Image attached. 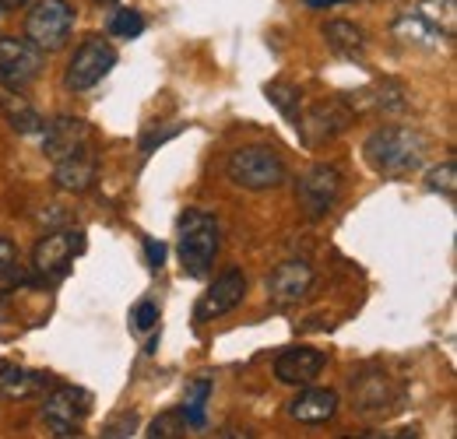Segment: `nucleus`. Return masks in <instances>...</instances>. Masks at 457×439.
<instances>
[{
  "instance_id": "b1692460",
  "label": "nucleus",
  "mask_w": 457,
  "mask_h": 439,
  "mask_svg": "<svg viewBox=\"0 0 457 439\" xmlns=\"http://www.w3.org/2000/svg\"><path fill=\"white\" fill-rule=\"evenodd\" d=\"M145 32V14L141 11H113V18H110V36L116 39H137Z\"/></svg>"
},
{
  "instance_id": "0eeeda50",
  "label": "nucleus",
  "mask_w": 457,
  "mask_h": 439,
  "mask_svg": "<svg viewBox=\"0 0 457 439\" xmlns=\"http://www.w3.org/2000/svg\"><path fill=\"white\" fill-rule=\"evenodd\" d=\"M113 67H116V50L103 36H92V39H85V43L74 50L71 63H67V74H63V85H67L71 92H88V88H96Z\"/></svg>"
},
{
  "instance_id": "f704fd0d",
  "label": "nucleus",
  "mask_w": 457,
  "mask_h": 439,
  "mask_svg": "<svg viewBox=\"0 0 457 439\" xmlns=\"http://www.w3.org/2000/svg\"><path fill=\"white\" fill-rule=\"evenodd\" d=\"M96 4H113V0H96Z\"/></svg>"
},
{
  "instance_id": "7ed1b4c3",
  "label": "nucleus",
  "mask_w": 457,
  "mask_h": 439,
  "mask_svg": "<svg viewBox=\"0 0 457 439\" xmlns=\"http://www.w3.org/2000/svg\"><path fill=\"white\" fill-rule=\"evenodd\" d=\"M228 179L243 190H275L288 179V169L275 148L253 145V148H236L226 162Z\"/></svg>"
},
{
  "instance_id": "dca6fc26",
  "label": "nucleus",
  "mask_w": 457,
  "mask_h": 439,
  "mask_svg": "<svg viewBox=\"0 0 457 439\" xmlns=\"http://www.w3.org/2000/svg\"><path fill=\"white\" fill-rule=\"evenodd\" d=\"M54 179H57L60 190H67V194H85V190H92L96 179H99V159H96L92 145H85V148H78L74 155L60 159Z\"/></svg>"
},
{
  "instance_id": "a211bd4d",
  "label": "nucleus",
  "mask_w": 457,
  "mask_h": 439,
  "mask_svg": "<svg viewBox=\"0 0 457 439\" xmlns=\"http://www.w3.org/2000/svg\"><path fill=\"white\" fill-rule=\"evenodd\" d=\"M352 110H370V112H404L408 110V92H404V85L398 81H380V85H373V88H362V92H355L352 99Z\"/></svg>"
},
{
  "instance_id": "f3484780",
  "label": "nucleus",
  "mask_w": 457,
  "mask_h": 439,
  "mask_svg": "<svg viewBox=\"0 0 457 439\" xmlns=\"http://www.w3.org/2000/svg\"><path fill=\"white\" fill-rule=\"evenodd\" d=\"M338 393L335 390H324V386H306L299 397L288 401V415L295 422H306V426H320V422H331L338 415Z\"/></svg>"
},
{
  "instance_id": "473e14b6",
  "label": "nucleus",
  "mask_w": 457,
  "mask_h": 439,
  "mask_svg": "<svg viewBox=\"0 0 457 439\" xmlns=\"http://www.w3.org/2000/svg\"><path fill=\"white\" fill-rule=\"evenodd\" d=\"M306 7H335V4H345V0H303Z\"/></svg>"
},
{
  "instance_id": "1a4fd4ad",
  "label": "nucleus",
  "mask_w": 457,
  "mask_h": 439,
  "mask_svg": "<svg viewBox=\"0 0 457 439\" xmlns=\"http://www.w3.org/2000/svg\"><path fill=\"white\" fill-rule=\"evenodd\" d=\"M85 250V232H74V228H63V232H50L39 239L36 253H32V268L36 275L46 277V281H60V277L71 271L74 257Z\"/></svg>"
},
{
  "instance_id": "2eb2a0df",
  "label": "nucleus",
  "mask_w": 457,
  "mask_h": 439,
  "mask_svg": "<svg viewBox=\"0 0 457 439\" xmlns=\"http://www.w3.org/2000/svg\"><path fill=\"white\" fill-rule=\"evenodd\" d=\"M324 366H328V355H324V352L299 344V348H286V352L275 359V377H278L282 384L306 386L320 377Z\"/></svg>"
},
{
  "instance_id": "a878e982",
  "label": "nucleus",
  "mask_w": 457,
  "mask_h": 439,
  "mask_svg": "<svg viewBox=\"0 0 457 439\" xmlns=\"http://www.w3.org/2000/svg\"><path fill=\"white\" fill-rule=\"evenodd\" d=\"M190 426H187V418H183V411H166V415H159L152 426H148V436L152 439H172V436H183Z\"/></svg>"
},
{
  "instance_id": "ddd939ff",
  "label": "nucleus",
  "mask_w": 457,
  "mask_h": 439,
  "mask_svg": "<svg viewBox=\"0 0 457 439\" xmlns=\"http://www.w3.org/2000/svg\"><path fill=\"white\" fill-rule=\"evenodd\" d=\"M398 404V386L387 373H359L352 377V408L362 415H384Z\"/></svg>"
},
{
  "instance_id": "4be33fe9",
  "label": "nucleus",
  "mask_w": 457,
  "mask_h": 439,
  "mask_svg": "<svg viewBox=\"0 0 457 439\" xmlns=\"http://www.w3.org/2000/svg\"><path fill=\"white\" fill-rule=\"evenodd\" d=\"M264 95H268V103L282 112L292 127L299 123V112H303V92H299L295 85H288V81H271V85L264 88Z\"/></svg>"
},
{
  "instance_id": "f03ea898",
  "label": "nucleus",
  "mask_w": 457,
  "mask_h": 439,
  "mask_svg": "<svg viewBox=\"0 0 457 439\" xmlns=\"http://www.w3.org/2000/svg\"><path fill=\"white\" fill-rule=\"evenodd\" d=\"M176 236H179V264L187 277H208L219 246H222V228L212 211L201 208H187L176 221Z\"/></svg>"
},
{
  "instance_id": "f8f14e48",
  "label": "nucleus",
  "mask_w": 457,
  "mask_h": 439,
  "mask_svg": "<svg viewBox=\"0 0 457 439\" xmlns=\"http://www.w3.org/2000/svg\"><path fill=\"white\" fill-rule=\"evenodd\" d=\"M85 145H92V127L85 120H78V116H57V120H50L43 127V152L54 162L74 155Z\"/></svg>"
},
{
  "instance_id": "aec40b11",
  "label": "nucleus",
  "mask_w": 457,
  "mask_h": 439,
  "mask_svg": "<svg viewBox=\"0 0 457 439\" xmlns=\"http://www.w3.org/2000/svg\"><path fill=\"white\" fill-rule=\"evenodd\" d=\"M320 36H324L328 50L338 54L342 60H362L366 56V32L359 25H352V21H342V18L338 21H328L320 29Z\"/></svg>"
},
{
  "instance_id": "423d86ee",
  "label": "nucleus",
  "mask_w": 457,
  "mask_h": 439,
  "mask_svg": "<svg viewBox=\"0 0 457 439\" xmlns=\"http://www.w3.org/2000/svg\"><path fill=\"white\" fill-rule=\"evenodd\" d=\"M46 67V54L29 43V39H14V36H0V85L14 95H21Z\"/></svg>"
},
{
  "instance_id": "72a5a7b5",
  "label": "nucleus",
  "mask_w": 457,
  "mask_h": 439,
  "mask_svg": "<svg viewBox=\"0 0 457 439\" xmlns=\"http://www.w3.org/2000/svg\"><path fill=\"white\" fill-rule=\"evenodd\" d=\"M29 0H0V11H14V7H25Z\"/></svg>"
},
{
  "instance_id": "c85d7f7f",
  "label": "nucleus",
  "mask_w": 457,
  "mask_h": 439,
  "mask_svg": "<svg viewBox=\"0 0 457 439\" xmlns=\"http://www.w3.org/2000/svg\"><path fill=\"white\" fill-rule=\"evenodd\" d=\"M134 429H137V415H123V418H116V422H110V426L103 429V436L106 439L134 436Z\"/></svg>"
},
{
  "instance_id": "cd10ccee",
  "label": "nucleus",
  "mask_w": 457,
  "mask_h": 439,
  "mask_svg": "<svg viewBox=\"0 0 457 439\" xmlns=\"http://www.w3.org/2000/svg\"><path fill=\"white\" fill-rule=\"evenodd\" d=\"M130 320H134V330L148 334V330L159 327V306H155L152 299H141V302L130 310Z\"/></svg>"
},
{
  "instance_id": "2f4dec72",
  "label": "nucleus",
  "mask_w": 457,
  "mask_h": 439,
  "mask_svg": "<svg viewBox=\"0 0 457 439\" xmlns=\"http://www.w3.org/2000/svg\"><path fill=\"white\" fill-rule=\"evenodd\" d=\"M176 130H179V127H170V130H162V134H159V130H155V134H148V137L141 141V152H145V155H152V148H155V145H162V141H170Z\"/></svg>"
},
{
  "instance_id": "9b49d317",
  "label": "nucleus",
  "mask_w": 457,
  "mask_h": 439,
  "mask_svg": "<svg viewBox=\"0 0 457 439\" xmlns=\"http://www.w3.org/2000/svg\"><path fill=\"white\" fill-rule=\"evenodd\" d=\"M243 295H246V277H243V271L228 268L226 275L215 277V285L201 295V302H197V310H194L197 324H208V320H219V317L232 313V310L243 302Z\"/></svg>"
},
{
  "instance_id": "412c9836",
  "label": "nucleus",
  "mask_w": 457,
  "mask_h": 439,
  "mask_svg": "<svg viewBox=\"0 0 457 439\" xmlns=\"http://www.w3.org/2000/svg\"><path fill=\"white\" fill-rule=\"evenodd\" d=\"M43 386H50V373H32L14 362H0V393L4 397H32Z\"/></svg>"
},
{
  "instance_id": "39448f33",
  "label": "nucleus",
  "mask_w": 457,
  "mask_h": 439,
  "mask_svg": "<svg viewBox=\"0 0 457 439\" xmlns=\"http://www.w3.org/2000/svg\"><path fill=\"white\" fill-rule=\"evenodd\" d=\"M355 120V110L348 99H320L313 103L306 112H299L295 134L306 148H320L324 141H335L338 134H345Z\"/></svg>"
},
{
  "instance_id": "c756f323",
  "label": "nucleus",
  "mask_w": 457,
  "mask_h": 439,
  "mask_svg": "<svg viewBox=\"0 0 457 439\" xmlns=\"http://www.w3.org/2000/svg\"><path fill=\"white\" fill-rule=\"evenodd\" d=\"M14 268H18V246L7 236H0V277L11 275Z\"/></svg>"
},
{
  "instance_id": "f257e3e1",
  "label": "nucleus",
  "mask_w": 457,
  "mask_h": 439,
  "mask_svg": "<svg viewBox=\"0 0 457 439\" xmlns=\"http://www.w3.org/2000/svg\"><path fill=\"white\" fill-rule=\"evenodd\" d=\"M362 155H366L370 169H377L380 176L398 179V176H408V172H415L422 165L426 137L415 127H395L391 123V127H380V130H373L366 137Z\"/></svg>"
},
{
  "instance_id": "7c9ffc66",
  "label": "nucleus",
  "mask_w": 457,
  "mask_h": 439,
  "mask_svg": "<svg viewBox=\"0 0 457 439\" xmlns=\"http://www.w3.org/2000/svg\"><path fill=\"white\" fill-rule=\"evenodd\" d=\"M145 253H148V268H162V261H166V243H159V239H145Z\"/></svg>"
},
{
  "instance_id": "4468645a",
  "label": "nucleus",
  "mask_w": 457,
  "mask_h": 439,
  "mask_svg": "<svg viewBox=\"0 0 457 439\" xmlns=\"http://www.w3.org/2000/svg\"><path fill=\"white\" fill-rule=\"evenodd\" d=\"M313 288V268L306 261H286L268 275V295L278 306H292L299 299H306Z\"/></svg>"
},
{
  "instance_id": "6e6552de",
  "label": "nucleus",
  "mask_w": 457,
  "mask_h": 439,
  "mask_svg": "<svg viewBox=\"0 0 457 439\" xmlns=\"http://www.w3.org/2000/svg\"><path fill=\"white\" fill-rule=\"evenodd\" d=\"M295 197L310 219H324L342 197V169L328 162L310 165L295 183Z\"/></svg>"
},
{
  "instance_id": "9d476101",
  "label": "nucleus",
  "mask_w": 457,
  "mask_h": 439,
  "mask_svg": "<svg viewBox=\"0 0 457 439\" xmlns=\"http://www.w3.org/2000/svg\"><path fill=\"white\" fill-rule=\"evenodd\" d=\"M88 411H92V397L78 386H54L43 401V418L54 429V436H78Z\"/></svg>"
},
{
  "instance_id": "bb28decb",
  "label": "nucleus",
  "mask_w": 457,
  "mask_h": 439,
  "mask_svg": "<svg viewBox=\"0 0 457 439\" xmlns=\"http://www.w3.org/2000/svg\"><path fill=\"white\" fill-rule=\"evenodd\" d=\"M433 194H444L447 201H454V190H457V165L454 162H444L436 165L433 172H429V183H426Z\"/></svg>"
},
{
  "instance_id": "6ab92c4d",
  "label": "nucleus",
  "mask_w": 457,
  "mask_h": 439,
  "mask_svg": "<svg viewBox=\"0 0 457 439\" xmlns=\"http://www.w3.org/2000/svg\"><path fill=\"white\" fill-rule=\"evenodd\" d=\"M395 36H398L404 46H426V50H433V46H440V39L447 36L429 14H422V11H404L398 21H395Z\"/></svg>"
},
{
  "instance_id": "393cba45",
  "label": "nucleus",
  "mask_w": 457,
  "mask_h": 439,
  "mask_svg": "<svg viewBox=\"0 0 457 439\" xmlns=\"http://www.w3.org/2000/svg\"><path fill=\"white\" fill-rule=\"evenodd\" d=\"M7 120H11V127H14L18 134H36V130L46 127V120L32 110V106H25L21 99H18V106H7Z\"/></svg>"
},
{
  "instance_id": "5701e85b",
  "label": "nucleus",
  "mask_w": 457,
  "mask_h": 439,
  "mask_svg": "<svg viewBox=\"0 0 457 439\" xmlns=\"http://www.w3.org/2000/svg\"><path fill=\"white\" fill-rule=\"evenodd\" d=\"M208 397H212V380H194L187 397H183V418L190 429H201L204 426V408H208Z\"/></svg>"
},
{
  "instance_id": "20e7f679",
  "label": "nucleus",
  "mask_w": 457,
  "mask_h": 439,
  "mask_svg": "<svg viewBox=\"0 0 457 439\" xmlns=\"http://www.w3.org/2000/svg\"><path fill=\"white\" fill-rule=\"evenodd\" d=\"M74 29V7L67 0H36L25 14V39L36 43L43 54H54L67 46Z\"/></svg>"
}]
</instances>
